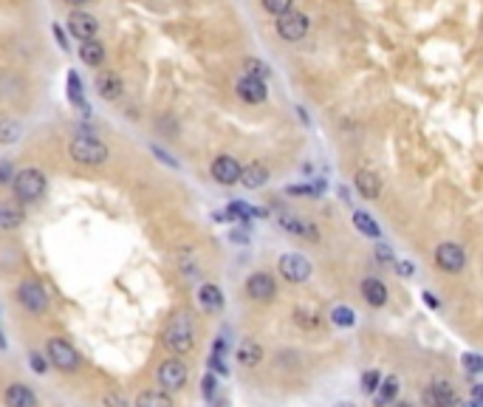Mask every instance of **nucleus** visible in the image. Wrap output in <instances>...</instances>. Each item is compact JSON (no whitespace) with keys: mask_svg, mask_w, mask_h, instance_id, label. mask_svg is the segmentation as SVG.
Returning <instances> with one entry per match:
<instances>
[{"mask_svg":"<svg viewBox=\"0 0 483 407\" xmlns=\"http://www.w3.org/2000/svg\"><path fill=\"white\" fill-rule=\"evenodd\" d=\"M164 345L172 351V354H189L192 345H195V328H192V314L187 311H178L170 326L164 331Z\"/></svg>","mask_w":483,"mask_h":407,"instance_id":"obj_1","label":"nucleus"},{"mask_svg":"<svg viewBox=\"0 0 483 407\" xmlns=\"http://www.w3.org/2000/svg\"><path fill=\"white\" fill-rule=\"evenodd\" d=\"M11 187H14L17 201L34 204V201H40L43 192H46V175H43L37 167H26V170H20V172L11 178Z\"/></svg>","mask_w":483,"mask_h":407,"instance_id":"obj_2","label":"nucleus"},{"mask_svg":"<svg viewBox=\"0 0 483 407\" xmlns=\"http://www.w3.org/2000/svg\"><path fill=\"white\" fill-rule=\"evenodd\" d=\"M68 153L77 164H88V167H96V164L108 162V145L93 139V136H77L71 145H68Z\"/></svg>","mask_w":483,"mask_h":407,"instance_id":"obj_3","label":"nucleus"},{"mask_svg":"<svg viewBox=\"0 0 483 407\" xmlns=\"http://www.w3.org/2000/svg\"><path fill=\"white\" fill-rule=\"evenodd\" d=\"M46 356H48V362H51L54 368H60V371H74V368L80 365L77 348H74L68 339H63V336H51V339H48Z\"/></svg>","mask_w":483,"mask_h":407,"instance_id":"obj_4","label":"nucleus"},{"mask_svg":"<svg viewBox=\"0 0 483 407\" xmlns=\"http://www.w3.org/2000/svg\"><path fill=\"white\" fill-rule=\"evenodd\" d=\"M17 300H20V306H23L26 311H31V314H46V309H48V294H46V289H43L37 280H31V277L17 286Z\"/></svg>","mask_w":483,"mask_h":407,"instance_id":"obj_5","label":"nucleus"},{"mask_svg":"<svg viewBox=\"0 0 483 407\" xmlns=\"http://www.w3.org/2000/svg\"><path fill=\"white\" fill-rule=\"evenodd\" d=\"M277 34L289 43H297L308 34V17L303 11H286L277 17Z\"/></svg>","mask_w":483,"mask_h":407,"instance_id":"obj_6","label":"nucleus"},{"mask_svg":"<svg viewBox=\"0 0 483 407\" xmlns=\"http://www.w3.org/2000/svg\"><path fill=\"white\" fill-rule=\"evenodd\" d=\"M277 269H280V274H283V280H289V283H306L308 277H311V263H308V257H303V254H283L280 257V263H277Z\"/></svg>","mask_w":483,"mask_h":407,"instance_id":"obj_7","label":"nucleus"},{"mask_svg":"<svg viewBox=\"0 0 483 407\" xmlns=\"http://www.w3.org/2000/svg\"><path fill=\"white\" fill-rule=\"evenodd\" d=\"M156 379L167 391H181L187 385V365L181 359H164L156 371Z\"/></svg>","mask_w":483,"mask_h":407,"instance_id":"obj_8","label":"nucleus"},{"mask_svg":"<svg viewBox=\"0 0 483 407\" xmlns=\"http://www.w3.org/2000/svg\"><path fill=\"white\" fill-rule=\"evenodd\" d=\"M435 263H438L444 272L458 274V272H464V266H467V252H464V246L458 244H441L435 249Z\"/></svg>","mask_w":483,"mask_h":407,"instance_id":"obj_9","label":"nucleus"},{"mask_svg":"<svg viewBox=\"0 0 483 407\" xmlns=\"http://www.w3.org/2000/svg\"><path fill=\"white\" fill-rule=\"evenodd\" d=\"M424 405L427 407H458V393L447 379H435L424 391Z\"/></svg>","mask_w":483,"mask_h":407,"instance_id":"obj_10","label":"nucleus"},{"mask_svg":"<svg viewBox=\"0 0 483 407\" xmlns=\"http://www.w3.org/2000/svg\"><path fill=\"white\" fill-rule=\"evenodd\" d=\"M246 292L251 300H260V303H269L274 294H277V283L271 274L266 272H254L249 280H246Z\"/></svg>","mask_w":483,"mask_h":407,"instance_id":"obj_11","label":"nucleus"},{"mask_svg":"<svg viewBox=\"0 0 483 407\" xmlns=\"http://www.w3.org/2000/svg\"><path fill=\"white\" fill-rule=\"evenodd\" d=\"M280 227L294 235V238H303V241H320V230L311 224V221H303L291 212H280Z\"/></svg>","mask_w":483,"mask_h":407,"instance_id":"obj_12","label":"nucleus"},{"mask_svg":"<svg viewBox=\"0 0 483 407\" xmlns=\"http://www.w3.org/2000/svg\"><path fill=\"white\" fill-rule=\"evenodd\" d=\"M212 178L218 181V184H238V178H241V162L238 159H232V156H218L215 162H212Z\"/></svg>","mask_w":483,"mask_h":407,"instance_id":"obj_13","label":"nucleus"},{"mask_svg":"<svg viewBox=\"0 0 483 407\" xmlns=\"http://www.w3.org/2000/svg\"><path fill=\"white\" fill-rule=\"evenodd\" d=\"M235 93L241 96L243 102H249V105H257V102H263L269 96L266 82L254 80V77H241V80L235 82Z\"/></svg>","mask_w":483,"mask_h":407,"instance_id":"obj_14","label":"nucleus"},{"mask_svg":"<svg viewBox=\"0 0 483 407\" xmlns=\"http://www.w3.org/2000/svg\"><path fill=\"white\" fill-rule=\"evenodd\" d=\"M68 31L77 37V40H93V34H96V17L93 14H88V11H71V17H68Z\"/></svg>","mask_w":483,"mask_h":407,"instance_id":"obj_15","label":"nucleus"},{"mask_svg":"<svg viewBox=\"0 0 483 407\" xmlns=\"http://www.w3.org/2000/svg\"><path fill=\"white\" fill-rule=\"evenodd\" d=\"M93 85H96V91H99L102 99H119L122 91H125V82H122V77H119L116 71H99Z\"/></svg>","mask_w":483,"mask_h":407,"instance_id":"obj_16","label":"nucleus"},{"mask_svg":"<svg viewBox=\"0 0 483 407\" xmlns=\"http://www.w3.org/2000/svg\"><path fill=\"white\" fill-rule=\"evenodd\" d=\"M353 181H356V190H359V195H362V198H368V201L379 198V192H382V181H379V175H376L373 170H359Z\"/></svg>","mask_w":483,"mask_h":407,"instance_id":"obj_17","label":"nucleus"},{"mask_svg":"<svg viewBox=\"0 0 483 407\" xmlns=\"http://www.w3.org/2000/svg\"><path fill=\"white\" fill-rule=\"evenodd\" d=\"M241 181L246 190H257V187H263L266 181H269V170H266V164L260 162H251L246 164V167H241Z\"/></svg>","mask_w":483,"mask_h":407,"instance_id":"obj_18","label":"nucleus"},{"mask_svg":"<svg viewBox=\"0 0 483 407\" xmlns=\"http://www.w3.org/2000/svg\"><path fill=\"white\" fill-rule=\"evenodd\" d=\"M6 405L9 407H37V396H34L31 388L14 382V385L6 388Z\"/></svg>","mask_w":483,"mask_h":407,"instance_id":"obj_19","label":"nucleus"},{"mask_svg":"<svg viewBox=\"0 0 483 407\" xmlns=\"http://www.w3.org/2000/svg\"><path fill=\"white\" fill-rule=\"evenodd\" d=\"M362 297L370 303V306H385L388 303V286L382 283V280H376V277H365L362 280Z\"/></svg>","mask_w":483,"mask_h":407,"instance_id":"obj_20","label":"nucleus"},{"mask_svg":"<svg viewBox=\"0 0 483 407\" xmlns=\"http://www.w3.org/2000/svg\"><path fill=\"white\" fill-rule=\"evenodd\" d=\"M198 300H201L204 311H209V314L224 309V292H221L215 283H204V286L198 289Z\"/></svg>","mask_w":483,"mask_h":407,"instance_id":"obj_21","label":"nucleus"},{"mask_svg":"<svg viewBox=\"0 0 483 407\" xmlns=\"http://www.w3.org/2000/svg\"><path fill=\"white\" fill-rule=\"evenodd\" d=\"M235 356H238L241 365L254 368V365L263 359V348H260V342H254V339H243L241 345H238V351H235Z\"/></svg>","mask_w":483,"mask_h":407,"instance_id":"obj_22","label":"nucleus"},{"mask_svg":"<svg viewBox=\"0 0 483 407\" xmlns=\"http://www.w3.org/2000/svg\"><path fill=\"white\" fill-rule=\"evenodd\" d=\"M23 218H26V212L17 204L0 201V230H17L23 224Z\"/></svg>","mask_w":483,"mask_h":407,"instance_id":"obj_23","label":"nucleus"},{"mask_svg":"<svg viewBox=\"0 0 483 407\" xmlns=\"http://www.w3.org/2000/svg\"><path fill=\"white\" fill-rule=\"evenodd\" d=\"M80 57L85 66H102L105 63V48H102V43H96V40H85L80 46Z\"/></svg>","mask_w":483,"mask_h":407,"instance_id":"obj_24","label":"nucleus"},{"mask_svg":"<svg viewBox=\"0 0 483 407\" xmlns=\"http://www.w3.org/2000/svg\"><path fill=\"white\" fill-rule=\"evenodd\" d=\"M396 396H399V379L396 376L382 379L379 388H376V407H388Z\"/></svg>","mask_w":483,"mask_h":407,"instance_id":"obj_25","label":"nucleus"},{"mask_svg":"<svg viewBox=\"0 0 483 407\" xmlns=\"http://www.w3.org/2000/svg\"><path fill=\"white\" fill-rule=\"evenodd\" d=\"M23 136V128L17 119H0V145H14L20 142Z\"/></svg>","mask_w":483,"mask_h":407,"instance_id":"obj_26","label":"nucleus"},{"mask_svg":"<svg viewBox=\"0 0 483 407\" xmlns=\"http://www.w3.org/2000/svg\"><path fill=\"white\" fill-rule=\"evenodd\" d=\"M136 407H172V399H170V393H164V391H145V393L136 399Z\"/></svg>","mask_w":483,"mask_h":407,"instance_id":"obj_27","label":"nucleus"},{"mask_svg":"<svg viewBox=\"0 0 483 407\" xmlns=\"http://www.w3.org/2000/svg\"><path fill=\"white\" fill-rule=\"evenodd\" d=\"M353 227L368 238H379V224L368 212H353Z\"/></svg>","mask_w":483,"mask_h":407,"instance_id":"obj_28","label":"nucleus"},{"mask_svg":"<svg viewBox=\"0 0 483 407\" xmlns=\"http://www.w3.org/2000/svg\"><path fill=\"white\" fill-rule=\"evenodd\" d=\"M328 317H331V323H333V326H339V328H350L353 323H356V314H353V309H350V306H336Z\"/></svg>","mask_w":483,"mask_h":407,"instance_id":"obj_29","label":"nucleus"},{"mask_svg":"<svg viewBox=\"0 0 483 407\" xmlns=\"http://www.w3.org/2000/svg\"><path fill=\"white\" fill-rule=\"evenodd\" d=\"M243 68H246V77H254V80H263L271 74L269 71V66L266 63H260V60H254V57H249V60H243Z\"/></svg>","mask_w":483,"mask_h":407,"instance_id":"obj_30","label":"nucleus"},{"mask_svg":"<svg viewBox=\"0 0 483 407\" xmlns=\"http://www.w3.org/2000/svg\"><path fill=\"white\" fill-rule=\"evenodd\" d=\"M294 323L300 328H317L320 326V314H314V311H308V309H297V311H294Z\"/></svg>","mask_w":483,"mask_h":407,"instance_id":"obj_31","label":"nucleus"},{"mask_svg":"<svg viewBox=\"0 0 483 407\" xmlns=\"http://www.w3.org/2000/svg\"><path fill=\"white\" fill-rule=\"evenodd\" d=\"M229 215H232V218H241V221H249V218H254V215H260V212L251 210L246 201H232V204H229Z\"/></svg>","mask_w":483,"mask_h":407,"instance_id":"obj_32","label":"nucleus"},{"mask_svg":"<svg viewBox=\"0 0 483 407\" xmlns=\"http://www.w3.org/2000/svg\"><path fill=\"white\" fill-rule=\"evenodd\" d=\"M379 382H382V373H379V371H365V376H362V391L370 396V393H376Z\"/></svg>","mask_w":483,"mask_h":407,"instance_id":"obj_33","label":"nucleus"},{"mask_svg":"<svg viewBox=\"0 0 483 407\" xmlns=\"http://www.w3.org/2000/svg\"><path fill=\"white\" fill-rule=\"evenodd\" d=\"M291 3H294V0H263V9L280 17V14H286V11H291Z\"/></svg>","mask_w":483,"mask_h":407,"instance_id":"obj_34","label":"nucleus"},{"mask_svg":"<svg viewBox=\"0 0 483 407\" xmlns=\"http://www.w3.org/2000/svg\"><path fill=\"white\" fill-rule=\"evenodd\" d=\"M464 365H467L469 373H481L483 371V359L478 354H467V356H464Z\"/></svg>","mask_w":483,"mask_h":407,"instance_id":"obj_35","label":"nucleus"},{"mask_svg":"<svg viewBox=\"0 0 483 407\" xmlns=\"http://www.w3.org/2000/svg\"><path fill=\"white\" fill-rule=\"evenodd\" d=\"M28 362H31V368H34L37 373H46V371H48V362H46V356H43V354H37V351H31Z\"/></svg>","mask_w":483,"mask_h":407,"instance_id":"obj_36","label":"nucleus"},{"mask_svg":"<svg viewBox=\"0 0 483 407\" xmlns=\"http://www.w3.org/2000/svg\"><path fill=\"white\" fill-rule=\"evenodd\" d=\"M201 391H204V399H212V396H215V391H218V379H215L212 373H207V376H204V388H201Z\"/></svg>","mask_w":483,"mask_h":407,"instance_id":"obj_37","label":"nucleus"},{"mask_svg":"<svg viewBox=\"0 0 483 407\" xmlns=\"http://www.w3.org/2000/svg\"><path fill=\"white\" fill-rule=\"evenodd\" d=\"M102 405L105 407H130L128 405V399H125V396H119V393H105Z\"/></svg>","mask_w":483,"mask_h":407,"instance_id":"obj_38","label":"nucleus"},{"mask_svg":"<svg viewBox=\"0 0 483 407\" xmlns=\"http://www.w3.org/2000/svg\"><path fill=\"white\" fill-rule=\"evenodd\" d=\"M68 91H71V99L82 105V85H80V80H77L74 74H68Z\"/></svg>","mask_w":483,"mask_h":407,"instance_id":"obj_39","label":"nucleus"},{"mask_svg":"<svg viewBox=\"0 0 483 407\" xmlns=\"http://www.w3.org/2000/svg\"><path fill=\"white\" fill-rule=\"evenodd\" d=\"M14 178V167H11V162H0V184H9Z\"/></svg>","mask_w":483,"mask_h":407,"instance_id":"obj_40","label":"nucleus"},{"mask_svg":"<svg viewBox=\"0 0 483 407\" xmlns=\"http://www.w3.org/2000/svg\"><path fill=\"white\" fill-rule=\"evenodd\" d=\"M376 257H379L382 263H393V260H396L393 252H390V246H379V249H376Z\"/></svg>","mask_w":483,"mask_h":407,"instance_id":"obj_41","label":"nucleus"},{"mask_svg":"<svg viewBox=\"0 0 483 407\" xmlns=\"http://www.w3.org/2000/svg\"><path fill=\"white\" fill-rule=\"evenodd\" d=\"M399 274H402V277H410V274H412V263L402 260V263H399Z\"/></svg>","mask_w":483,"mask_h":407,"instance_id":"obj_42","label":"nucleus"},{"mask_svg":"<svg viewBox=\"0 0 483 407\" xmlns=\"http://www.w3.org/2000/svg\"><path fill=\"white\" fill-rule=\"evenodd\" d=\"M424 303H427L430 309H441V303H438V300H435V297H432L430 292H424Z\"/></svg>","mask_w":483,"mask_h":407,"instance_id":"obj_43","label":"nucleus"},{"mask_svg":"<svg viewBox=\"0 0 483 407\" xmlns=\"http://www.w3.org/2000/svg\"><path fill=\"white\" fill-rule=\"evenodd\" d=\"M66 3H71V6H85V3H90V0H66Z\"/></svg>","mask_w":483,"mask_h":407,"instance_id":"obj_44","label":"nucleus"},{"mask_svg":"<svg viewBox=\"0 0 483 407\" xmlns=\"http://www.w3.org/2000/svg\"><path fill=\"white\" fill-rule=\"evenodd\" d=\"M333 407H356V405H353V402H336Z\"/></svg>","mask_w":483,"mask_h":407,"instance_id":"obj_45","label":"nucleus"},{"mask_svg":"<svg viewBox=\"0 0 483 407\" xmlns=\"http://www.w3.org/2000/svg\"><path fill=\"white\" fill-rule=\"evenodd\" d=\"M393 407H412L410 402H399V405H393Z\"/></svg>","mask_w":483,"mask_h":407,"instance_id":"obj_46","label":"nucleus"},{"mask_svg":"<svg viewBox=\"0 0 483 407\" xmlns=\"http://www.w3.org/2000/svg\"><path fill=\"white\" fill-rule=\"evenodd\" d=\"M3 348H6V342H3V334H0V351H3Z\"/></svg>","mask_w":483,"mask_h":407,"instance_id":"obj_47","label":"nucleus"}]
</instances>
